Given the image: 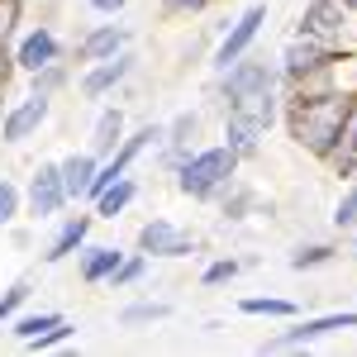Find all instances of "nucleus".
Returning a JSON list of instances; mask_svg holds the SVG:
<instances>
[{"instance_id":"nucleus-31","label":"nucleus","mask_w":357,"mask_h":357,"mask_svg":"<svg viewBox=\"0 0 357 357\" xmlns=\"http://www.w3.org/2000/svg\"><path fill=\"white\" fill-rule=\"evenodd\" d=\"M29 291H33V286H29L24 276H20V281H10V286L0 291V324H10V319L29 305Z\"/></svg>"},{"instance_id":"nucleus-9","label":"nucleus","mask_w":357,"mask_h":357,"mask_svg":"<svg viewBox=\"0 0 357 357\" xmlns=\"http://www.w3.org/2000/svg\"><path fill=\"white\" fill-rule=\"evenodd\" d=\"M333 57H338V53H333L324 38H314V33H301V29H296V38H286V48L276 53V67H281V86L305 82L310 72L329 67Z\"/></svg>"},{"instance_id":"nucleus-6","label":"nucleus","mask_w":357,"mask_h":357,"mask_svg":"<svg viewBox=\"0 0 357 357\" xmlns=\"http://www.w3.org/2000/svg\"><path fill=\"white\" fill-rule=\"evenodd\" d=\"M138 252L158 257V262H176V257H195L200 252V238H195L186 224L167 220V215H153V220L138 224Z\"/></svg>"},{"instance_id":"nucleus-25","label":"nucleus","mask_w":357,"mask_h":357,"mask_svg":"<svg viewBox=\"0 0 357 357\" xmlns=\"http://www.w3.org/2000/svg\"><path fill=\"white\" fill-rule=\"evenodd\" d=\"M333 257H338L333 243H301V248H291L286 267H291V272H314V267H329Z\"/></svg>"},{"instance_id":"nucleus-4","label":"nucleus","mask_w":357,"mask_h":357,"mask_svg":"<svg viewBox=\"0 0 357 357\" xmlns=\"http://www.w3.org/2000/svg\"><path fill=\"white\" fill-rule=\"evenodd\" d=\"M262 24H267V0H252L248 10H238V15L224 24L220 43H215V53H210V67H215V77H220V72H229V67H234V62H238L243 53H252V43H257Z\"/></svg>"},{"instance_id":"nucleus-13","label":"nucleus","mask_w":357,"mask_h":357,"mask_svg":"<svg viewBox=\"0 0 357 357\" xmlns=\"http://www.w3.org/2000/svg\"><path fill=\"white\" fill-rule=\"evenodd\" d=\"M200 129H205V110H181L172 124H167L162 148H158V153H162V172H167V176H172V172L200 148Z\"/></svg>"},{"instance_id":"nucleus-30","label":"nucleus","mask_w":357,"mask_h":357,"mask_svg":"<svg viewBox=\"0 0 357 357\" xmlns=\"http://www.w3.org/2000/svg\"><path fill=\"white\" fill-rule=\"evenodd\" d=\"M20 215H24V191L10 176H0V229H10Z\"/></svg>"},{"instance_id":"nucleus-10","label":"nucleus","mask_w":357,"mask_h":357,"mask_svg":"<svg viewBox=\"0 0 357 357\" xmlns=\"http://www.w3.org/2000/svg\"><path fill=\"white\" fill-rule=\"evenodd\" d=\"M48 114H53V96L29 91L24 100H15L10 110H0V143L5 148H24L29 138H38V129L48 124Z\"/></svg>"},{"instance_id":"nucleus-19","label":"nucleus","mask_w":357,"mask_h":357,"mask_svg":"<svg viewBox=\"0 0 357 357\" xmlns=\"http://www.w3.org/2000/svg\"><path fill=\"white\" fill-rule=\"evenodd\" d=\"M96 167H100V158L91 148H77V153L57 158V172H62V186H67V200L72 205H86V186H91Z\"/></svg>"},{"instance_id":"nucleus-21","label":"nucleus","mask_w":357,"mask_h":357,"mask_svg":"<svg viewBox=\"0 0 357 357\" xmlns=\"http://www.w3.org/2000/svg\"><path fill=\"white\" fill-rule=\"evenodd\" d=\"M238 314H248V319H296L301 305L286 301V296H243L238 301Z\"/></svg>"},{"instance_id":"nucleus-17","label":"nucleus","mask_w":357,"mask_h":357,"mask_svg":"<svg viewBox=\"0 0 357 357\" xmlns=\"http://www.w3.org/2000/svg\"><path fill=\"white\" fill-rule=\"evenodd\" d=\"M324 167H329L333 176H348V181L357 176V96H353V105H348V114H343V129L333 138Z\"/></svg>"},{"instance_id":"nucleus-3","label":"nucleus","mask_w":357,"mask_h":357,"mask_svg":"<svg viewBox=\"0 0 357 357\" xmlns=\"http://www.w3.org/2000/svg\"><path fill=\"white\" fill-rule=\"evenodd\" d=\"M238 167H243V158L229 143H210V148H195L191 158L172 172V186L186 200H220L238 181Z\"/></svg>"},{"instance_id":"nucleus-24","label":"nucleus","mask_w":357,"mask_h":357,"mask_svg":"<svg viewBox=\"0 0 357 357\" xmlns=\"http://www.w3.org/2000/svg\"><path fill=\"white\" fill-rule=\"evenodd\" d=\"M72 86V67L57 57L48 67H38V72H29V91H38V96H57V91H67Z\"/></svg>"},{"instance_id":"nucleus-26","label":"nucleus","mask_w":357,"mask_h":357,"mask_svg":"<svg viewBox=\"0 0 357 357\" xmlns=\"http://www.w3.org/2000/svg\"><path fill=\"white\" fill-rule=\"evenodd\" d=\"M252 262H257V257H215V262L200 272V286H205V291H215V286H229V281L243 272V267H252Z\"/></svg>"},{"instance_id":"nucleus-11","label":"nucleus","mask_w":357,"mask_h":357,"mask_svg":"<svg viewBox=\"0 0 357 357\" xmlns=\"http://www.w3.org/2000/svg\"><path fill=\"white\" fill-rule=\"evenodd\" d=\"M134 72H138V53L134 48L105 57V62H86V72L77 77V96H82V100H105V96H114Z\"/></svg>"},{"instance_id":"nucleus-8","label":"nucleus","mask_w":357,"mask_h":357,"mask_svg":"<svg viewBox=\"0 0 357 357\" xmlns=\"http://www.w3.org/2000/svg\"><path fill=\"white\" fill-rule=\"evenodd\" d=\"M67 205H72V200H67V186H62L57 162H38L33 176H29V186H24V215L33 224H48V220H57Z\"/></svg>"},{"instance_id":"nucleus-1","label":"nucleus","mask_w":357,"mask_h":357,"mask_svg":"<svg viewBox=\"0 0 357 357\" xmlns=\"http://www.w3.org/2000/svg\"><path fill=\"white\" fill-rule=\"evenodd\" d=\"M353 105L348 91H319V96H301V91H281V119H286V134L291 143L310 153V158H329L333 138L343 129V114Z\"/></svg>"},{"instance_id":"nucleus-29","label":"nucleus","mask_w":357,"mask_h":357,"mask_svg":"<svg viewBox=\"0 0 357 357\" xmlns=\"http://www.w3.org/2000/svg\"><path fill=\"white\" fill-rule=\"evenodd\" d=\"M67 338H77V319H67V314H62V319H57L53 329H43L38 338H29L24 348H29V353H48V348H57V343H67Z\"/></svg>"},{"instance_id":"nucleus-27","label":"nucleus","mask_w":357,"mask_h":357,"mask_svg":"<svg viewBox=\"0 0 357 357\" xmlns=\"http://www.w3.org/2000/svg\"><path fill=\"white\" fill-rule=\"evenodd\" d=\"M57 319H62L57 310H38V314H24V310H20V314L10 319V333H15L20 343H29V338H38L43 329H53Z\"/></svg>"},{"instance_id":"nucleus-23","label":"nucleus","mask_w":357,"mask_h":357,"mask_svg":"<svg viewBox=\"0 0 357 357\" xmlns=\"http://www.w3.org/2000/svg\"><path fill=\"white\" fill-rule=\"evenodd\" d=\"M148 267H153V257L134 248V252H124V262L110 272V281H105V286H110V291H129V286H138V281L148 276Z\"/></svg>"},{"instance_id":"nucleus-20","label":"nucleus","mask_w":357,"mask_h":357,"mask_svg":"<svg viewBox=\"0 0 357 357\" xmlns=\"http://www.w3.org/2000/svg\"><path fill=\"white\" fill-rule=\"evenodd\" d=\"M138 191H143V186H138V176H134V172H124L114 186H105V191L91 200V215H96V220H105V224H114L138 200Z\"/></svg>"},{"instance_id":"nucleus-15","label":"nucleus","mask_w":357,"mask_h":357,"mask_svg":"<svg viewBox=\"0 0 357 357\" xmlns=\"http://www.w3.org/2000/svg\"><path fill=\"white\" fill-rule=\"evenodd\" d=\"M91 229H96V215H91V210L57 215V229H53V238H48V248H43V267H57V262L77 257V248L91 238Z\"/></svg>"},{"instance_id":"nucleus-7","label":"nucleus","mask_w":357,"mask_h":357,"mask_svg":"<svg viewBox=\"0 0 357 357\" xmlns=\"http://www.w3.org/2000/svg\"><path fill=\"white\" fill-rule=\"evenodd\" d=\"M357 10H348L343 0H305L301 10V33H314V38H324L333 53H353V38H348V29H353Z\"/></svg>"},{"instance_id":"nucleus-33","label":"nucleus","mask_w":357,"mask_h":357,"mask_svg":"<svg viewBox=\"0 0 357 357\" xmlns=\"http://www.w3.org/2000/svg\"><path fill=\"white\" fill-rule=\"evenodd\" d=\"M20 15H24V0H0V48L15 43V33H20Z\"/></svg>"},{"instance_id":"nucleus-5","label":"nucleus","mask_w":357,"mask_h":357,"mask_svg":"<svg viewBox=\"0 0 357 357\" xmlns=\"http://www.w3.org/2000/svg\"><path fill=\"white\" fill-rule=\"evenodd\" d=\"M357 329V310H329V314H296L291 329H281L267 338V353H291V348H310L329 333Z\"/></svg>"},{"instance_id":"nucleus-22","label":"nucleus","mask_w":357,"mask_h":357,"mask_svg":"<svg viewBox=\"0 0 357 357\" xmlns=\"http://www.w3.org/2000/svg\"><path fill=\"white\" fill-rule=\"evenodd\" d=\"M176 314V305L172 301H134L119 310V329H143V324H162Z\"/></svg>"},{"instance_id":"nucleus-36","label":"nucleus","mask_w":357,"mask_h":357,"mask_svg":"<svg viewBox=\"0 0 357 357\" xmlns=\"http://www.w3.org/2000/svg\"><path fill=\"white\" fill-rule=\"evenodd\" d=\"M10 77H15V57L10 48H0V86H10Z\"/></svg>"},{"instance_id":"nucleus-2","label":"nucleus","mask_w":357,"mask_h":357,"mask_svg":"<svg viewBox=\"0 0 357 357\" xmlns=\"http://www.w3.org/2000/svg\"><path fill=\"white\" fill-rule=\"evenodd\" d=\"M276 119H281V86L276 91H252V96H238V100H224L220 134L238 158H257L262 138L272 134Z\"/></svg>"},{"instance_id":"nucleus-37","label":"nucleus","mask_w":357,"mask_h":357,"mask_svg":"<svg viewBox=\"0 0 357 357\" xmlns=\"http://www.w3.org/2000/svg\"><path fill=\"white\" fill-rule=\"evenodd\" d=\"M343 5H348V10H357V0H343Z\"/></svg>"},{"instance_id":"nucleus-32","label":"nucleus","mask_w":357,"mask_h":357,"mask_svg":"<svg viewBox=\"0 0 357 357\" xmlns=\"http://www.w3.org/2000/svg\"><path fill=\"white\" fill-rule=\"evenodd\" d=\"M248 210H252V191H248L243 181H234V186L220 195V215L224 220H243Z\"/></svg>"},{"instance_id":"nucleus-14","label":"nucleus","mask_w":357,"mask_h":357,"mask_svg":"<svg viewBox=\"0 0 357 357\" xmlns=\"http://www.w3.org/2000/svg\"><path fill=\"white\" fill-rule=\"evenodd\" d=\"M124 48H134V24H124L119 15L105 20V24H91L77 38V62H105V57L124 53Z\"/></svg>"},{"instance_id":"nucleus-34","label":"nucleus","mask_w":357,"mask_h":357,"mask_svg":"<svg viewBox=\"0 0 357 357\" xmlns=\"http://www.w3.org/2000/svg\"><path fill=\"white\" fill-rule=\"evenodd\" d=\"M215 0H162L167 15H176V20H191V15H205Z\"/></svg>"},{"instance_id":"nucleus-12","label":"nucleus","mask_w":357,"mask_h":357,"mask_svg":"<svg viewBox=\"0 0 357 357\" xmlns=\"http://www.w3.org/2000/svg\"><path fill=\"white\" fill-rule=\"evenodd\" d=\"M10 57H15V72L29 77V72H38V67H48V62L62 57V38H57L53 24H33L10 43Z\"/></svg>"},{"instance_id":"nucleus-16","label":"nucleus","mask_w":357,"mask_h":357,"mask_svg":"<svg viewBox=\"0 0 357 357\" xmlns=\"http://www.w3.org/2000/svg\"><path fill=\"white\" fill-rule=\"evenodd\" d=\"M119 262H124V248H114V243H91L86 238L77 248V276H82L86 286H105Z\"/></svg>"},{"instance_id":"nucleus-35","label":"nucleus","mask_w":357,"mask_h":357,"mask_svg":"<svg viewBox=\"0 0 357 357\" xmlns=\"http://www.w3.org/2000/svg\"><path fill=\"white\" fill-rule=\"evenodd\" d=\"M86 5H91V10H96L100 20H114V15H124V10H129L134 0H86Z\"/></svg>"},{"instance_id":"nucleus-18","label":"nucleus","mask_w":357,"mask_h":357,"mask_svg":"<svg viewBox=\"0 0 357 357\" xmlns=\"http://www.w3.org/2000/svg\"><path fill=\"white\" fill-rule=\"evenodd\" d=\"M124 134H129V114L119 110V105H100L96 124H91V143H86V148H91V153H96L100 162H105L114 148L124 143Z\"/></svg>"},{"instance_id":"nucleus-38","label":"nucleus","mask_w":357,"mask_h":357,"mask_svg":"<svg viewBox=\"0 0 357 357\" xmlns=\"http://www.w3.org/2000/svg\"><path fill=\"white\" fill-rule=\"evenodd\" d=\"M353 252H357V238H353Z\"/></svg>"},{"instance_id":"nucleus-28","label":"nucleus","mask_w":357,"mask_h":357,"mask_svg":"<svg viewBox=\"0 0 357 357\" xmlns=\"http://www.w3.org/2000/svg\"><path fill=\"white\" fill-rule=\"evenodd\" d=\"M329 220H333V229H338V234L357 229V176L348 181V186H343V195H338V205H333Z\"/></svg>"}]
</instances>
